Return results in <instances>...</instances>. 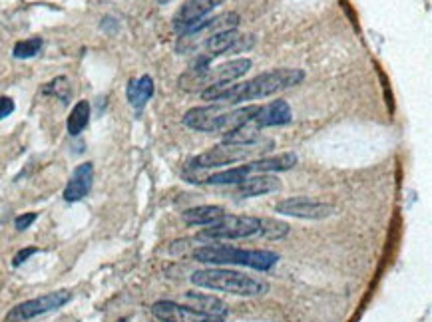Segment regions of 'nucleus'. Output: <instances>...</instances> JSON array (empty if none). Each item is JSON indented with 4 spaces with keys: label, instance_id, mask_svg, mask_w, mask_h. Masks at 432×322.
Returning a JSON list of instances; mask_svg holds the SVG:
<instances>
[{
    "label": "nucleus",
    "instance_id": "nucleus-1",
    "mask_svg": "<svg viewBox=\"0 0 432 322\" xmlns=\"http://www.w3.org/2000/svg\"><path fill=\"white\" fill-rule=\"evenodd\" d=\"M305 80V72L301 68H275L269 72L255 76L247 82L237 84H222L201 90V98L205 102H222V104H243L251 99L267 98L279 94L283 90L299 86Z\"/></svg>",
    "mask_w": 432,
    "mask_h": 322
},
{
    "label": "nucleus",
    "instance_id": "nucleus-2",
    "mask_svg": "<svg viewBox=\"0 0 432 322\" xmlns=\"http://www.w3.org/2000/svg\"><path fill=\"white\" fill-rule=\"evenodd\" d=\"M259 106H247L237 110H225L223 106H203V108H191L184 115V125L194 132L203 134H223L229 136L239 127L251 124Z\"/></svg>",
    "mask_w": 432,
    "mask_h": 322
},
{
    "label": "nucleus",
    "instance_id": "nucleus-3",
    "mask_svg": "<svg viewBox=\"0 0 432 322\" xmlns=\"http://www.w3.org/2000/svg\"><path fill=\"white\" fill-rule=\"evenodd\" d=\"M191 285L198 288H210L220 293H231L237 297H259L265 295L269 285L247 273L231 269H201L191 274Z\"/></svg>",
    "mask_w": 432,
    "mask_h": 322
},
{
    "label": "nucleus",
    "instance_id": "nucleus-4",
    "mask_svg": "<svg viewBox=\"0 0 432 322\" xmlns=\"http://www.w3.org/2000/svg\"><path fill=\"white\" fill-rule=\"evenodd\" d=\"M194 259L205 265H239L255 271H271L279 262V255L265 248H237L229 245H205L194 253Z\"/></svg>",
    "mask_w": 432,
    "mask_h": 322
},
{
    "label": "nucleus",
    "instance_id": "nucleus-5",
    "mask_svg": "<svg viewBox=\"0 0 432 322\" xmlns=\"http://www.w3.org/2000/svg\"><path fill=\"white\" fill-rule=\"evenodd\" d=\"M273 148H275V141L269 139V137H257L253 141H231V139H225L220 146H215L210 151L194 158L191 163H189V167H194V169H210V167L231 165V163H237V161L267 155Z\"/></svg>",
    "mask_w": 432,
    "mask_h": 322
},
{
    "label": "nucleus",
    "instance_id": "nucleus-6",
    "mask_svg": "<svg viewBox=\"0 0 432 322\" xmlns=\"http://www.w3.org/2000/svg\"><path fill=\"white\" fill-rule=\"evenodd\" d=\"M297 165V155L293 151H285L279 155H273V158H257L253 161H247L243 165H237L231 167L227 172L222 174L208 175L203 179V183L208 186H237L241 181H245L249 177L259 174H277V172H289Z\"/></svg>",
    "mask_w": 432,
    "mask_h": 322
},
{
    "label": "nucleus",
    "instance_id": "nucleus-7",
    "mask_svg": "<svg viewBox=\"0 0 432 322\" xmlns=\"http://www.w3.org/2000/svg\"><path fill=\"white\" fill-rule=\"evenodd\" d=\"M259 219L251 215H223L217 223L210 225L198 235V241H231L257 235Z\"/></svg>",
    "mask_w": 432,
    "mask_h": 322
},
{
    "label": "nucleus",
    "instance_id": "nucleus-8",
    "mask_svg": "<svg viewBox=\"0 0 432 322\" xmlns=\"http://www.w3.org/2000/svg\"><path fill=\"white\" fill-rule=\"evenodd\" d=\"M70 298H72V295L66 288L42 295V297L30 298V300H25V302H20L14 309L8 310L6 322H25L30 321V318H36L40 314H46V312H52V310L64 307Z\"/></svg>",
    "mask_w": 432,
    "mask_h": 322
},
{
    "label": "nucleus",
    "instance_id": "nucleus-9",
    "mask_svg": "<svg viewBox=\"0 0 432 322\" xmlns=\"http://www.w3.org/2000/svg\"><path fill=\"white\" fill-rule=\"evenodd\" d=\"M275 211L279 215L295 217V219H307V221H321L333 215V205L321 203L309 197H289L279 201L275 205Z\"/></svg>",
    "mask_w": 432,
    "mask_h": 322
},
{
    "label": "nucleus",
    "instance_id": "nucleus-10",
    "mask_svg": "<svg viewBox=\"0 0 432 322\" xmlns=\"http://www.w3.org/2000/svg\"><path fill=\"white\" fill-rule=\"evenodd\" d=\"M255 38L251 34H241L237 28H229V30H222L210 34V38L203 42V48L208 58L213 56H222V54H237V52H245V50L253 48Z\"/></svg>",
    "mask_w": 432,
    "mask_h": 322
},
{
    "label": "nucleus",
    "instance_id": "nucleus-11",
    "mask_svg": "<svg viewBox=\"0 0 432 322\" xmlns=\"http://www.w3.org/2000/svg\"><path fill=\"white\" fill-rule=\"evenodd\" d=\"M225 0H187L180 6V10L173 14V28L184 34L189 28L201 22L211 10L222 6Z\"/></svg>",
    "mask_w": 432,
    "mask_h": 322
},
{
    "label": "nucleus",
    "instance_id": "nucleus-12",
    "mask_svg": "<svg viewBox=\"0 0 432 322\" xmlns=\"http://www.w3.org/2000/svg\"><path fill=\"white\" fill-rule=\"evenodd\" d=\"M151 314L161 322H205L210 316L196 312L185 304H177L173 300H158L151 304Z\"/></svg>",
    "mask_w": 432,
    "mask_h": 322
},
{
    "label": "nucleus",
    "instance_id": "nucleus-13",
    "mask_svg": "<svg viewBox=\"0 0 432 322\" xmlns=\"http://www.w3.org/2000/svg\"><path fill=\"white\" fill-rule=\"evenodd\" d=\"M251 60L249 58H237V60H231V62H225L213 70H208L205 76H203V84L205 88L210 86H222V84H231L234 80L245 76L249 70H251ZM203 88V90H205Z\"/></svg>",
    "mask_w": 432,
    "mask_h": 322
},
{
    "label": "nucleus",
    "instance_id": "nucleus-14",
    "mask_svg": "<svg viewBox=\"0 0 432 322\" xmlns=\"http://www.w3.org/2000/svg\"><path fill=\"white\" fill-rule=\"evenodd\" d=\"M291 120H293L291 106L285 99H273L267 106H259L251 124L257 130H263V127H271V125H287Z\"/></svg>",
    "mask_w": 432,
    "mask_h": 322
},
{
    "label": "nucleus",
    "instance_id": "nucleus-15",
    "mask_svg": "<svg viewBox=\"0 0 432 322\" xmlns=\"http://www.w3.org/2000/svg\"><path fill=\"white\" fill-rule=\"evenodd\" d=\"M92 183H94V165H92V161H84L76 167L74 174L70 177L68 186L64 189V199L68 203H76V201L84 199L90 193Z\"/></svg>",
    "mask_w": 432,
    "mask_h": 322
},
{
    "label": "nucleus",
    "instance_id": "nucleus-16",
    "mask_svg": "<svg viewBox=\"0 0 432 322\" xmlns=\"http://www.w3.org/2000/svg\"><path fill=\"white\" fill-rule=\"evenodd\" d=\"M281 187H283V183H281L279 177H275L273 174H259L237 183V195L241 199L261 197V195H269V193L281 191Z\"/></svg>",
    "mask_w": 432,
    "mask_h": 322
},
{
    "label": "nucleus",
    "instance_id": "nucleus-17",
    "mask_svg": "<svg viewBox=\"0 0 432 322\" xmlns=\"http://www.w3.org/2000/svg\"><path fill=\"white\" fill-rule=\"evenodd\" d=\"M185 307H189L196 312H201V314H208V316H227V304L223 302L222 298L211 297V295H203V293H198V290H191L185 295Z\"/></svg>",
    "mask_w": 432,
    "mask_h": 322
},
{
    "label": "nucleus",
    "instance_id": "nucleus-18",
    "mask_svg": "<svg viewBox=\"0 0 432 322\" xmlns=\"http://www.w3.org/2000/svg\"><path fill=\"white\" fill-rule=\"evenodd\" d=\"M223 215H225V209L220 205H199V207L184 211L182 219L189 227H210V225L217 223Z\"/></svg>",
    "mask_w": 432,
    "mask_h": 322
},
{
    "label": "nucleus",
    "instance_id": "nucleus-19",
    "mask_svg": "<svg viewBox=\"0 0 432 322\" xmlns=\"http://www.w3.org/2000/svg\"><path fill=\"white\" fill-rule=\"evenodd\" d=\"M154 80L151 76H142L137 80H130L128 82V88H126V96H128V102L136 108V110H142L146 104H148L151 96H154Z\"/></svg>",
    "mask_w": 432,
    "mask_h": 322
},
{
    "label": "nucleus",
    "instance_id": "nucleus-20",
    "mask_svg": "<svg viewBox=\"0 0 432 322\" xmlns=\"http://www.w3.org/2000/svg\"><path fill=\"white\" fill-rule=\"evenodd\" d=\"M88 122H90V104L86 99H80L68 115V134L80 136L86 130Z\"/></svg>",
    "mask_w": 432,
    "mask_h": 322
},
{
    "label": "nucleus",
    "instance_id": "nucleus-21",
    "mask_svg": "<svg viewBox=\"0 0 432 322\" xmlns=\"http://www.w3.org/2000/svg\"><path fill=\"white\" fill-rule=\"evenodd\" d=\"M257 235L267 239V241H281L289 235V225L283 221H275V219H259Z\"/></svg>",
    "mask_w": 432,
    "mask_h": 322
},
{
    "label": "nucleus",
    "instance_id": "nucleus-22",
    "mask_svg": "<svg viewBox=\"0 0 432 322\" xmlns=\"http://www.w3.org/2000/svg\"><path fill=\"white\" fill-rule=\"evenodd\" d=\"M40 50H42V40L40 38H28V40L16 42L13 54L14 58H18V60H26V58H34L36 54H40Z\"/></svg>",
    "mask_w": 432,
    "mask_h": 322
},
{
    "label": "nucleus",
    "instance_id": "nucleus-23",
    "mask_svg": "<svg viewBox=\"0 0 432 322\" xmlns=\"http://www.w3.org/2000/svg\"><path fill=\"white\" fill-rule=\"evenodd\" d=\"M44 92L58 96L64 104L70 99V86H68V80H66V78H56V80H52L50 86L44 88Z\"/></svg>",
    "mask_w": 432,
    "mask_h": 322
},
{
    "label": "nucleus",
    "instance_id": "nucleus-24",
    "mask_svg": "<svg viewBox=\"0 0 432 322\" xmlns=\"http://www.w3.org/2000/svg\"><path fill=\"white\" fill-rule=\"evenodd\" d=\"M36 213H25V215H18L16 217V221H14V225H16V229L18 231H25V229H28L30 225L36 221Z\"/></svg>",
    "mask_w": 432,
    "mask_h": 322
},
{
    "label": "nucleus",
    "instance_id": "nucleus-25",
    "mask_svg": "<svg viewBox=\"0 0 432 322\" xmlns=\"http://www.w3.org/2000/svg\"><path fill=\"white\" fill-rule=\"evenodd\" d=\"M14 99L8 98V96H0V120L8 118L11 113L14 112Z\"/></svg>",
    "mask_w": 432,
    "mask_h": 322
},
{
    "label": "nucleus",
    "instance_id": "nucleus-26",
    "mask_svg": "<svg viewBox=\"0 0 432 322\" xmlns=\"http://www.w3.org/2000/svg\"><path fill=\"white\" fill-rule=\"evenodd\" d=\"M36 253H38L36 247H26V248H22V251H18V253H16V257L13 259V265L14 267H20L25 260H28L32 255H36Z\"/></svg>",
    "mask_w": 432,
    "mask_h": 322
},
{
    "label": "nucleus",
    "instance_id": "nucleus-27",
    "mask_svg": "<svg viewBox=\"0 0 432 322\" xmlns=\"http://www.w3.org/2000/svg\"><path fill=\"white\" fill-rule=\"evenodd\" d=\"M158 4H168V2H173V0H156Z\"/></svg>",
    "mask_w": 432,
    "mask_h": 322
}]
</instances>
